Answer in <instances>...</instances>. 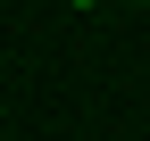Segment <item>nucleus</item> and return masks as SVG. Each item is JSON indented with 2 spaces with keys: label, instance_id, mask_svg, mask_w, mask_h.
I'll list each match as a JSON object with an SVG mask.
<instances>
[{
  "label": "nucleus",
  "instance_id": "nucleus-1",
  "mask_svg": "<svg viewBox=\"0 0 150 141\" xmlns=\"http://www.w3.org/2000/svg\"><path fill=\"white\" fill-rule=\"evenodd\" d=\"M67 8H100V0H67Z\"/></svg>",
  "mask_w": 150,
  "mask_h": 141
},
{
  "label": "nucleus",
  "instance_id": "nucleus-2",
  "mask_svg": "<svg viewBox=\"0 0 150 141\" xmlns=\"http://www.w3.org/2000/svg\"><path fill=\"white\" fill-rule=\"evenodd\" d=\"M134 8H150V0H134Z\"/></svg>",
  "mask_w": 150,
  "mask_h": 141
}]
</instances>
